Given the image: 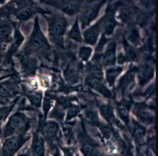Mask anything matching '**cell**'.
Listing matches in <instances>:
<instances>
[{"label": "cell", "mask_w": 158, "mask_h": 156, "mask_svg": "<svg viewBox=\"0 0 158 156\" xmlns=\"http://www.w3.org/2000/svg\"><path fill=\"white\" fill-rule=\"evenodd\" d=\"M50 13L42 15L48 22L49 37L53 43L61 46L67 26V20L64 16L57 14L50 15Z\"/></svg>", "instance_id": "obj_4"}, {"label": "cell", "mask_w": 158, "mask_h": 156, "mask_svg": "<svg viewBox=\"0 0 158 156\" xmlns=\"http://www.w3.org/2000/svg\"><path fill=\"white\" fill-rule=\"evenodd\" d=\"M149 15L148 13L146 12H140L137 17V21L138 23L141 27H145L149 19Z\"/></svg>", "instance_id": "obj_35"}, {"label": "cell", "mask_w": 158, "mask_h": 156, "mask_svg": "<svg viewBox=\"0 0 158 156\" xmlns=\"http://www.w3.org/2000/svg\"><path fill=\"white\" fill-rule=\"evenodd\" d=\"M103 28L104 33L110 35L113 33L115 26L117 24L114 15H110L103 21Z\"/></svg>", "instance_id": "obj_21"}, {"label": "cell", "mask_w": 158, "mask_h": 156, "mask_svg": "<svg viewBox=\"0 0 158 156\" xmlns=\"http://www.w3.org/2000/svg\"><path fill=\"white\" fill-rule=\"evenodd\" d=\"M119 111L124 116H127L128 114V109L125 105H121L119 107Z\"/></svg>", "instance_id": "obj_40"}, {"label": "cell", "mask_w": 158, "mask_h": 156, "mask_svg": "<svg viewBox=\"0 0 158 156\" xmlns=\"http://www.w3.org/2000/svg\"><path fill=\"white\" fill-rule=\"evenodd\" d=\"M26 96L32 105L37 108L41 106L42 99L41 93L29 91L27 92Z\"/></svg>", "instance_id": "obj_23"}, {"label": "cell", "mask_w": 158, "mask_h": 156, "mask_svg": "<svg viewBox=\"0 0 158 156\" xmlns=\"http://www.w3.org/2000/svg\"><path fill=\"white\" fill-rule=\"evenodd\" d=\"M125 58L126 60L129 61H136L138 59L137 52L135 48H133L132 46L127 44L125 43Z\"/></svg>", "instance_id": "obj_25"}, {"label": "cell", "mask_w": 158, "mask_h": 156, "mask_svg": "<svg viewBox=\"0 0 158 156\" xmlns=\"http://www.w3.org/2000/svg\"><path fill=\"white\" fill-rule=\"evenodd\" d=\"M5 5L10 15H13L21 21L28 20L38 13L42 15L49 13L40 8L33 1H11Z\"/></svg>", "instance_id": "obj_2"}, {"label": "cell", "mask_w": 158, "mask_h": 156, "mask_svg": "<svg viewBox=\"0 0 158 156\" xmlns=\"http://www.w3.org/2000/svg\"><path fill=\"white\" fill-rule=\"evenodd\" d=\"M15 28V25L10 17L0 20V43L2 45L10 44Z\"/></svg>", "instance_id": "obj_7"}, {"label": "cell", "mask_w": 158, "mask_h": 156, "mask_svg": "<svg viewBox=\"0 0 158 156\" xmlns=\"http://www.w3.org/2000/svg\"><path fill=\"white\" fill-rule=\"evenodd\" d=\"M59 131V125L56 123L48 121L41 125L40 134L45 141L51 140L55 137Z\"/></svg>", "instance_id": "obj_14"}, {"label": "cell", "mask_w": 158, "mask_h": 156, "mask_svg": "<svg viewBox=\"0 0 158 156\" xmlns=\"http://www.w3.org/2000/svg\"><path fill=\"white\" fill-rule=\"evenodd\" d=\"M154 70L153 68L147 63L141 65L138 70V79L139 84L141 85L148 82L153 76Z\"/></svg>", "instance_id": "obj_15"}, {"label": "cell", "mask_w": 158, "mask_h": 156, "mask_svg": "<svg viewBox=\"0 0 158 156\" xmlns=\"http://www.w3.org/2000/svg\"><path fill=\"white\" fill-rule=\"evenodd\" d=\"M105 1H101L91 6L88 7L87 9L84 12L80 17V22L82 28L84 29L90 24L98 15L102 6L104 4Z\"/></svg>", "instance_id": "obj_9"}, {"label": "cell", "mask_w": 158, "mask_h": 156, "mask_svg": "<svg viewBox=\"0 0 158 156\" xmlns=\"http://www.w3.org/2000/svg\"><path fill=\"white\" fill-rule=\"evenodd\" d=\"M29 152V156H46L45 140L39 132L34 133Z\"/></svg>", "instance_id": "obj_8"}, {"label": "cell", "mask_w": 158, "mask_h": 156, "mask_svg": "<svg viewBox=\"0 0 158 156\" xmlns=\"http://www.w3.org/2000/svg\"><path fill=\"white\" fill-rule=\"evenodd\" d=\"M13 106H7L0 107V133H2V124L7 118Z\"/></svg>", "instance_id": "obj_30"}, {"label": "cell", "mask_w": 158, "mask_h": 156, "mask_svg": "<svg viewBox=\"0 0 158 156\" xmlns=\"http://www.w3.org/2000/svg\"><path fill=\"white\" fill-rule=\"evenodd\" d=\"M24 37L19 29L15 28L13 38L8 48V51L5 54V58L8 62H10L12 57L17 52L20 46L23 42Z\"/></svg>", "instance_id": "obj_12"}, {"label": "cell", "mask_w": 158, "mask_h": 156, "mask_svg": "<svg viewBox=\"0 0 158 156\" xmlns=\"http://www.w3.org/2000/svg\"><path fill=\"white\" fill-rule=\"evenodd\" d=\"M135 134L136 135V136L139 135L141 134L143 132V129L141 128L139 125H137L136 124L135 127Z\"/></svg>", "instance_id": "obj_42"}, {"label": "cell", "mask_w": 158, "mask_h": 156, "mask_svg": "<svg viewBox=\"0 0 158 156\" xmlns=\"http://www.w3.org/2000/svg\"><path fill=\"white\" fill-rule=\"evenodd\" d=\"M64 73L65 80L69 83L74 84L78 82L79 78L78 72L72 65H68Z\"/></svg>", "instance_id": "obj_20"}, {"label": "cell", "mask_w": 158, "mask_h": 156, "mask_svg": "<svg viewBox=\"0 0 158 156\" xmlns=\"http://www.w3.org/2000/svg\"><path fill=\"white\" fill-rule=\"evenodd\" d=\"M0 50L2 51L4 50V46L2 45L1 43H0Z\"/></svg>", "instance_id": "obj_45"}, {"label": "cell", "mask_w": 158, "mask_h": 156, "mask_svg": "<svg viewBox=\"0 0 158 156\" xmlns=\"http://www.w3.org/2000/svg\"><path fill=\"white\" fill-rule=\"evenodd\" d=\"M20 92L18 82L11 79L0 83V97L9 98L14 96Z\"/></svg>", "instance_id": "obj_10"}, {"label": "cell", "mask_w": 158, "mask_h": 156, "mask_svg": "<svg viewBox=\"0 0 158 156\" xmlns=\"http://www.w3.org/2000/svg\"><path fill=\"white\" fill-rule=\"evenodd\" d=\"M115 51L116 43L112 42L107 47L104 54L102 55V62L104 66L114 65L115 62Z\"/></svg>", "instance_id": "obj_17"}, {"label": "cell", "mask_w": 158, "mask_h": 156, "mask_svg": "<svg viewBox=\"0 0 158 156\" xmlns=\"http://www.w3.org/2000/svg\"><path fill=\"white\" fill-rule=\"evenodd\" d=\"M136 72L137 69L133 67L130 69L123 76L120 82V87L122 90L124 91L134 81Z\"/></svg>", "instance_id": "obj_19"}, {"label": "cell", "mask_w": 158, "mask_h": 156, "mask_svg": "<svg viewBox=\"0 0 158 156\" xmlns=\"http://www.w3.org/2000/svg\"><path fill=\"white\" fill-rule=\"evenodd\" d=\"M70 102L69 100L64 97H60L57 99L56 108L62 111L69 106Z\"/></svg>", "instance_id": "obj_33"}, {"label": "cell", "mask_w": 158, "mask_h": 156, "mask_svg": "<svg viewBox=\"0 0 158 156\" xmlns=\"http://www.w3.org/2000/svg\"><path fill=\"white\" fill-rule=\"evenodd\" d=\"M20 62L24 74L32 76L35 74L38 67V61L32 56L22 54L20 56Z\"/></svg>", "instance_id": "obj_11"}, {"label": "cell", "mask_w": 158, "mask_h": 156, "mask_svg": "<svg viewBox=\"0 0 158 156\" xmlns=\"http://www.w3.org/2000/svg\"><path fill=\"white\" fill-rule=\"evenodd\" d=\"M31 138L28 135H16L5 138L0 152V156H15Z\"/></svg>", "instance_id": "obj_5"}, {"label": "cell", "mask_w": 158, "mask_h": 156, "mask_svg": "<svg viewBox=\"0 0 158 156\" xmlns=\"http://www.w3.org/2000/svg\"><path fill=\"white\" fill-rule=\"evenodd\" d=\"M135 16V11L134 7L128 5H125L120 8L118 17L123 23L129 24L133 22Z\"/></svg>", "instance_id": "obj_16"}, {"label": "cell", "mask_w": 158, "mask_h": 156, "mask_svg": "<svg viewBox=\"0 0 158 156\" xmlns=\"http://www.w3.org/2000/svg\"><path fill=\"white\" fill-rule=\"evenodd\" d=\"M5 1H0V4L2 5L3 3H5Z\"/></svg>", "instance_id": "obj_46"}, {"label": "cell", "mask_w": 158, "mask_h": 156, "mask_svg": "<svg viewBox=\"0 0 158 156\" xmlns=\"http://www.w3.org/2000/svg\"><path fill=\"white\" fill-rule=\"evenodd\" d=\"M69 38L74 40L78 42H81L82 41V37H81L79 25H78V20H76L73 26L69 32Z\"/></svg>", "instance_id": "obj_26"}, {"label": "cell", "mask_w": 158, "mask_h": 156, "mask_svg": "<svg viewBox=\"0 0 158 156\" xmlns=\"http://www.w3.org/2000/svg\"><path fill=\"white\" fill-rule=\"evenodd\" d=\"M105 36L103 35L102 38L101 40L100 43L99 44L98 46L97 47V51H100L101 49H102L103 48V46L105 44V43L107 42V39L105 38Z\"/></svg>", "instance_id": "obj_41"}, {"label": "cell", "mask_w": 158, "mask_h": 156, "mask_svg": "<svg viewBox=\"0 0 158 156\" xmlns=\"http://www.w3.org/2000/svg\"><path fill=\"white\" fill-rule=\"evenodd\" d=\"M43 109L44 110V115L47 116L50 108L51 107V100L49 96L46 95L45 100L43 102Z\"/></svg>", "instance_id": "obj_36"}, {"label": "cell", "mask_w": 158, "mask_h": 156, "mask_svg": "<svg viewBox=\"0 0 158 156\" xmlns=\"http://www.w3.org/2000/svg\"><path fill=\"white\" fill-rule=\"evenodd\" d=\"M50 50L48 39L40 28L37 16L35 18L33 31L26 43L22 54L31 55L33 54L45 55Z\"/></svg>", "instance_id": "obj_1"}, {"label": "cell", "mask_w": 158, "mask_h": 156, "mask_svg": "<svg viewBox=\"0 0 158 156\" xmlns=\"http://www.w3.org/2000/svg\"><path fill=\"white\" fill-rule=\"evenodd\" d=\"M92 52V49L91 47L89 46H82L79 50V57L83 61H87L90 58Z\"/></svg>", "instance_id": "obj_32"}, {"label": "cell", "mask_w": 158, "mask_h": 156, "mask_svg": "<svg viewBox=\"0 0 158 156\" xmlns=\"http://www.w3.org/2000/svg\"><path fill=\"white\" fill-rule=\"evenodd\" d=\"M101 131L104 136L106 138H110L112 135V132L109 128L107 127H103L101 128Z\"/></svg>", "instance_id": "obj_39"}, {"label": "cell", "mask_w": 158, "mask_h": 156, "mask_svg": "<svg viewBox=\"0 0 158 156\" xmlns=\"http://www.w3.org/2000/svg\"><path fill=\"white\" fill-rule=\"evenodd\" d=\"M90 70L96 79H101L103 76V70L100 63L96 62L90 66Z\"/></svg>", "instance_id": "obj_29"}, {"label": "cell", "mask_w": 158, "mask_h": 156, "mask_svg": "<svg viewBox=\"0 0 158 156\" xmlns=\"http://www.w3.org/2000/svg\"><path fill=\"white\" fill-rule=\"evenodd\" d=\"M88 84L90 87L103 95L105 97L108 98L112 97V93L98 79L96 78L89 79L88 80Z\"/></svg>", "instance_id": "obj_18"}, {"label": "cell", "mask_w": 158, "mask_h": 156, "mask_svg": "<svg viewBox=\"0 0 158 156\" xmlns=\"http://www.w3.org/2000/svg\"><path fill=\"white\" fill-rule=\"evenodd\" d=\"M104 18H102L95 25L85 31L84 32V39L87 43L94 45L97 42L99 34L101 24L104 20Z\"/></svg>", "instance_id": "obj_13"}, {"label": "cell", "mask_w": 158, "mask_h": 156, "mask_svg": "<svg viewBox=\"0 0 158 156\" xmlns=\"http://www.w3.org/2000/svg\"><path fill=\"white\" fill-rule=\"evenodd\" d=\"M84 117L86 120L92 124H97L98 123V118L93 109L88 108L85 110Z\"/></svg>", "instance_id": "obj_27"}, {"label": "cell", "mask_w": 158, "mask_h": 156, "mask_svg": "<svg viewBox=\"0 0 158 156\" xmlns=\"http://www.w3.org/2000/svg\"><path fill=\"white\" fill-rule=\"evenodd\" d=\"M134 112L137 116H139L143 119H148L151 117L150 113L146 109L144 106L140 104L137 105L135 106Z\"/></svg>", "instance_id": "obj_31"}, {"label": "cell", "mask_w": 158, "mask_h": 156, "mask_svg": "<svg viewBox=\"0 0 158 156\" xmlns=\"http://www.w3.org/2000/svg\"><path fill=\"white\" fill-rule=\"evenodd\" d=\"M117 60V62L119 64H123L126 61L125 58L124 56L122 54H121L118 56Z\"/></svg>", "instance_id": "obj_43"}, {"label": "cell", "mask_w": 158, "mask_h": 156, "mask_svg": "<svg viewBox=\"0 0 158 156\" xmlns=\"http://www.w3.org/2000/svg\"><path fill=\"white\" fill-rule=\"evenodd\" d=\"M123 68L121 67H110L106 71V79L110 85H112L116 78L123 71Z\"/></svg>", "instance_id": "obj_22"}, {"label": "cell", "mask_w": 158, "mask_h": 156, "mask_svg": "<svg viewBox=\"0 0 158 156\" xmlns=\"http://www.w3.org/2000/svg\"><path fill=\"white\" fill-rule=\"evenodd\" d=\"M4 59H5V54L3 51L0 50V64L2 63Z\"/></svg>", "instance_id": "obj_44"}, {"label": "cell", "mask_w": 158, "mask_h": 156, "mask_svg": "<svg viewBox=\"0 0 158 156\" xmlns=\"http://www.w3.org/2000/svg\"><path fill=\"white\" fill-rule=\"evenodd\" d=\"M31 127V120L24 113L17 111L13 114L2 130L4 139L16 135H26Z\"/></svg>", "instance_id": "obj_3"}, {"label": "cell", "mask_w": 158, "mask_h": 156, "mask_svg": "<svg viewBox=\"0 0 158 156\" xmlns=\"http://www.w3.org/2000/svg\"><path fill=\"white\" fill-rule=\"evenodd\" d=\"M79 108L77 106L73 105L69 106L68 109V115L70 116H75L79 112Z\"/></svg>", "instance_id": "obj_38"}, {"label": "cell", "mask_w": 158, "mask_h": 156, "mask_svg": "<svg viewBox=\"0 0 158 156\" xmlns=\"http://www.w3.org/2000/svg\"><path fill=\"white\" fill-rule=\"evenodd\" d=\"M82 152L86 156H100V153L95 146L89 144H85L82 146Z\"/></svg>", "instance_id": "obj_28"}, {"label": "cell", "mask_w": 158, "mask_h": 156, "mask_svg": "<svg viewBox=\"0 0 158 156\" xmlns=\"http://www.w3.org/2000/svg\"><path fill=\"white\" fill-rule=\"evenodd\" d=\"M1 147H2V144L1 143V142H0V152H1Z\"/></svg>", "instance_id": "obj_47"}, {"label": "cell", "mask_w": 158, "mask_h": 156, "mask_svg": "<svg viewBox=\"0 0 158 156\" xmlns=\"http://www.w3.org/2000/svg\"><path fill=\"white\" fill-rule=\"evenodd\" d=\"M10 12L6 5L0 6V20L5 18L10 17Z\"/></svg>", "instance_id": "obj_37"}, {"label": "cell", "mask_w": 158, "mask_h": 156, "mask_svg": "<svg viewBox=\"0 0 158 156\" xmlns=\"http://www.w3.org/2000/svg\"><path fill=\"white\" fill-rule=\"evenodd\" d=\"M41 2L60 9L69 15H73L78 13L82 6V1H52L45 0L40 1Z\"/></svg>", "instance_id": "obj_6"}, {"label": "cell", "mask_w": 158, "mask_h": 156, "mask_svg": "<svg viewBox=\"0 0 158 156\" xmlns=\"http://www.w3.org/2000/svg\"><path fill=\"white\" fill-rule=\"evenodd\" d=\"M127 40L131 44L137 46L139 43L140 36L138 30L136 28L129 30L126 36Z\"/></svg>", "instance_id": "obj_24"}, {"label": "cell", "mask_w": 158, "mask_h": 156, "mask_svg": "<svg viewBox=\"0 0 158 156\" xmlns=\"http://www.w3.org/2000/svg\"><path fill=\"white\" fill-rule=\"evenodd\" d=\"M100 112L102 115L107 119H111L113 118V111L109 106H103L101 107Z\"/></svg>", "instance_id": "obj_34"}]
</instances>
